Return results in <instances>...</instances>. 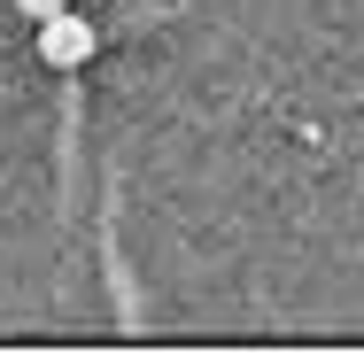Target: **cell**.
Listing matches in <instances>:
<instances>
[{"mask_svg": "<svg viewBox=\"0 0 364 356\" xmlns=\"http://www.w3.org/2000/svg\"><path fill=\"white\" fill-rule=\"evenodd\" d=\"M93 47H101V39H93V23H85V16H70V8L39 16V55H47L55 70H85V63H93Z\"/></svg>", "mask_w": 364, "mask_h": 356, "instance_id": "cell-1", "label": "cell"}, {"mask_svg": "<svg viewBox=\"0 0 364 356\" xmlns=\"http://www.w3.org/2000/svg\"><path fill=\"white\" fill-rule=\"evenodd\" d=\"M55 8H70V0H16V16H23V23H39V16H55Z\"/></svg>", "mask_w": 364, "mask_h": 356, "instance_id": "cell-2", "label": "cell"}]
</instances>
